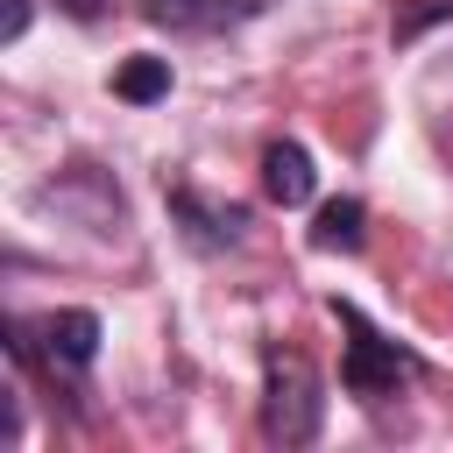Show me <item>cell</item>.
Listing matches in <instances>:
<instances>
[{"mask_svg": "<svg viewBox=\"0 0 453 453\" xmlns=\"http://www.w3.org/2000/svg\"><path fill=\"white\" fill-rule=\"evenodd\" d=\"M326 425V396H319V368L304 354L269 347L262 354V439L269 446H311Z\"/></svg>", "mask_w": 453, "mask_h": 453, "instance_id": "1", "label": "cell"}, {"mask_svg": "<svg viewBox=\"0 0 453 453\" xmlns=\"http://www.w3.org/2000/svg\"><path fill=\"white\" fill-rule=\"evenodd\" d=\"M340 326L354 333V340H347V354H340V382H347V396L382 403V396H396V382H411V375H418V361H411L396 340H382L375 326H361L354 311H340Z\"/></svg>", "mask_w": 453, "mask_h": 453, "instance_id": "3", "label": "cell"}, {"mask_svg": "<svg viewBox=\"0 0 453 453\" xmlns=\"http://www.w3.org/2000/svg\"><path fill=\"white\" fill-rule=\"evenodd\" d=\"M262 191H269V205H283V212L311 205V191H319L311 149H304V142H269V149H262Z\"/></svg>", "mask_w": 453, "mask_h": 453, "instance_id": "4", "label": "cell"}, {"mask_svg": "<svg viewBox=\"0 0 453 453\" xmlns=\"http://www.w3.org/2000/svg\"><path fill=\"white\" fill-rule=\"evenodd\" d=\"M361 241H368V205L361 198L319 205V219H311V248L319 255H361Z\"/></svg>", "mask_w": 453, "mask_h": 453, "instance_id": "7", "label": "cell"}, {"mask_svg": "<svg viewBox=\"0 0 453 453\" xmlns=\"http://www.w3.org/2000/svg\"><path fill=\"white\" fill-rule=\"evenodd\" d=\"M35 205L57 212V219H71V226H85V234H120V226H127V198H120V184H113L106 170H92V163L57 170V177L35 191Z\"/></svg>", "mask_w": 453, "mask_h": 453, "instance_id": "2", "label": "cell"}, {"mask_svg": "<svg viewBox=\"0 0 453 453\" xmlns=\"http://www.w3.org/2000/svg\"><path fill=\"white\" fill-rule=\"evenodd\" d=\"M255 0H142V21L170 28V35H212L226 21H241Z\"/></svg>", "mask_w": 453, "mask_h": 453, "instance_id": "5", "label": "cell"}, {"mask_svg": "<svg viewBox=\"0 0 453 453\" xmlns=\"http://www.w3.org/2000/svg\"><path fill=\"white\" fill-rule=\"evenodd\" d=\"M28 35V0H0V42H21Z\"/></svg>", "mask_w": 453, "mask_h": 453, "instance_id": "10", "label": "cell"}, {"mask_svg": "<svg viewBox=\"0 0 453 453\" xmlns=\"http://www.w3.org/2000/svg\"><path fill=\"white\" fill-rule=\"evenodd\" d=\"M170 205H177V219L191 226V241H205V248L241 241V226H248L241 205H212V198H198V191H170Z\"/></svg>", "mask_w": 453, "mask_h": 453, "instance_id": "8", "label": "cell"}, {"mask_svg": "<svg viewBox=\"0 0 453 453\" xmlns=\"http://www.w3.org/2000/svg\"><path fill=\"white\" fill-rule=\"evenodd\" d=\"M57 7H64L71 21H99V7H106V0H57Z\"/></svg>", "mask_w": 453, "mask_h": 453, "instance_id": "11", "label": "cell"}, {"mask_svg": "<svg viewBox=\"0 0 453 453\" xmlns=\"http://www.w3.org/2000/svg\"><path fill=\"white\" fill-rule=\"evenodd\" d=\"M113 99H127V106L170 99V57H127V64L113 71Z\"/></svg>", "mask_w": 453, "mask_h": 453, "instance_id": "9", "label": "cell"}, {"mask_svg": "<svg viewBox=\"0 0 453 453\" xmlns=\"http://www.w3.org/2000/svg\"><path fill=\"white\" fill-rule=\"evenodd\" d=\"M42 354L64 361V368H92V354H99V311H85V304L50 311L42 319Z\"/></svg>", "mask_w": 453, "mask_h": 453, "instance_id": "6", "label": "cell"}]
</instances>
